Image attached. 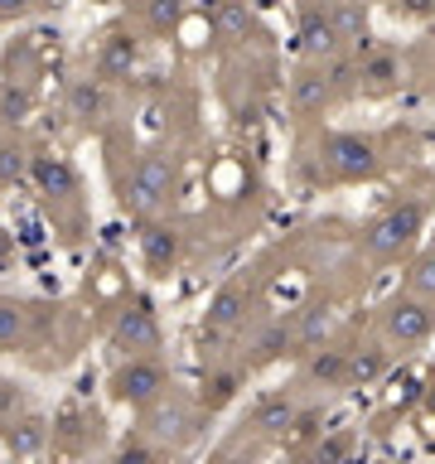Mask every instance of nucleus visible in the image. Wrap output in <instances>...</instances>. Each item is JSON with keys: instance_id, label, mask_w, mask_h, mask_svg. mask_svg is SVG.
Returning a JSON list of instances; mask_svg holds the SVG:
<instances>
[{"instance_id": "5701e85b", "label": "nucleus", "mask_w": 435, "mask_h": 464, "mask_svg": "<svg viewBox=\"0 0 435 464\" xmlns=\"http://www.w3.org/2000/svg\"><path fill=\"white\" fill-rule=\"evenodd\" d=\"M29 339V310L20 300L0 295V353H14Z\"/></svg>"}, {"instance_id": "c756f323", "label": "nucleus", "mask_w": 435, "mask_h": 464, "mask_svg": "<svg viewBox=\"0 0 435 464\" xmlns=\"http://www.w3.org/2000/svg\"><path fill=\"white\" fill-rule=\"evenodd\" d=\"M44 0H0V20H24V14H34Z\"/></svg>"}, {"instance_id": "7ed1b4c3", "label": "nucleus", "mask_w": 435, "mask_h": 464, "mask_svg": "<svg viewBox=\"0 0 435 464\" xmlns=\"http://www.w3.org/2000/svg\"><path fill=\"white\" fill-rule=\"evenodd\" d=\"M169 392V368L160 353H121V362L111 368L107 377V397L121 401V406H150L155 397Z\"/></svg>"}, {"instance_id": "f8f14e48", "label": "nucleus", "mask_w": 435, "mask_h": 464, "mask_svg": "<svg viewBox=\"0 0 435 464\" xmlns=\"http://www.w3.org/2000/svg\"><path fill=\"white\" fill-rule=\"evenodd\" d=\"M334 102V78L324 72V63H310L290 78V111L295 116H319Z\"/></svg>"}, {"instance_id": "a878e982", "label": "nucleus", "mask_w": 435, "mask_h": 464, "mask_svg": "<svg viewBox=\"0 0 435 464\" xmlns=\"http://www.w3.org/2000/svg\"><path fill=\"white\" fill-rule=\"evenodd\" d=\"M29 160L34 155H29L14 136H0V184H20L29 174Z\"/></svg>"}, {"instance_id": "4468645a", "label": "nucleus", "mask_w": 435, "mask_h": 464, "mask_svg": "<svg viewBox=\"0 0 435 464\" xmlns=\"http://www.w3.org/2000/svg\"><path fill=\"white\" fill-rule=\"evenodd\" d=\"M304 387H348V348H304Z\"/></svg>"}, {"instance_id": "2eb2a0df", "label": "nucleus", "mask_w": 435, "mask_h": 464, "mask_svg": "<svg viewBox=\"0 0 435 464\" xmlns=\"http://www.w3.org/2000/svg\"><path fill=\"white\" fill-rule=\"evenodd\" d=\"M140 261L150 266V276H169L179 266V232L165 223H145L140 232Z\"/></svg>"}, {"instance_id": "72a5a7b5", "label": "nucleus", "mask_w": 435, "mask_h": 464, "mask_svg": "<svg viewBox=\"0 0 435 464\" xmlns=\"http://www.w3.org/2000/svg\"><path fill=\"white\" fill-rule=\"evenodd\" d=\"M430 14H435V0H430Z\"/></svg>"}, {"instance_id": "0eeeda50", "label": "nucleus", "mask_w": 435, "mask_h": 464, "mask_svg": "<svg viewBox=\"0 0 435 464\" xmlns=\"http://www.w3.org/2000/svg\"><path fill=\"white\" fill-rule=\"evenodd\" d=\"M160 343H165V329H160V319L145 300H130L126 310H116V319H111L116 353H160Z\"/></svg>"}, {"instance_id": "9d476101", "label": "nucleus", "mask_w": 435, "mask_h": 464, "mask_svg": "<svg viewBox=\"0 0 435 464\" xmlns=\"http://www.w3.org/2000/svg\"><path fill=\"white\" fill-rule=\"evenodd\" d=\"M285 353H300V339H295V319H271V324H261L252 334V343H246V372L252 368H266V362L285 358Z\"/></svg>"}, {"instance_id": "473e14b6", "label": "nucleus", "mask_w": 435, "mask_h": 464, "mask_svg": "<svg viewBox=\"0 0 435 464\" xmlns=\"http://www.w3.org/2000/svg\"><path fill=\"white\" fill-rule=\"evenodd\" d=\"M121 5H126V10H140V5H145V0H121Z\"/></svg>"}, {"instance_id": "4be33fe9", "label": "nucleus", "mask_w": 435, "mask_h": 464, "mask_svg": "<svg viewBox=\"0 0 435 464\" xmlns=\"http://www.w3.org/2000/svg\"><path fill=\"white\" fill-rule=\"evenodd\" d=\"M329 324H334V314H329V304H324V300L300 304V310H295V339H300V353H304V348H314V343H324Z\"/></svg>"}, {"instance_id": "b1692460", "label": "nucleus", "mask_w": 435, "mask_h": 464, "mask_svg": "<svg viewBox=\"0 0 435 464\" xmlns=\"http://www.w3.org/2000/svg\"><path fill=\"white\" fill-rule=\"evenodd\" d=\"M213 34L218 39H246V29H252V10L242 5V0H218L213 14H208Z\"/></svg>"}, {"instance_id": "6ab92c4d", "label": "nucleus", "mask_w": 435, "mask_h": 464, "mask_svg": "<svg viewBox=\"0 0 435 464\" xmlns=\"http://www.w3.org/2000/svg\"><path fill=\"white\" fill-rule=\"evenodd\" d=\"M29 174L39 179V188L49 198H72L78 194V174H72L68 160H58V155H34L29 160Z\"/></svg>"}, {"instance_id": "39448f33", "label": "nucleus", "mask_w": 435, "mask_h": 464, "mask_svg": "<svg viewBox=\"0 0 435 464\" xmlns=\"http://www.w3.org/2000/svg\"><path fill=\"white\" fill-rule=\"evenodd\" d=\"M319 169H324V179H334V184H362L382 169V160H377V145L368 136L334 130V136H324V145H319Z\"/></svg>"}, {"instance_id": "a211bd4d", "label": "nucleus", "mask_w": 435, "mask_h": 464, "mask_svg": "<svg viewBox=\"0 0 435 464\" xmlns=\"http://www.w3.org/2000/svg\"><path fill=\"white\" fill-rule=\"evenodd\" d=\"M136 39L130 34H121V29H116V34H107L102 39V49H97V78H107V82H116V78H126L130 68H136Z\"/></svg>"}, {"instance_id": "c85d7f7f", "label": "nucleus", "mask_w": 435, "mask_h": 464, "mask_svg": "<svg viewBox=\"0 0 435 464\" xmlns=\"http://www.w3.org/2000/svg\"><path fill=\"white\" fill-rule=\"evenodd\" d=\"M24 411V392L14 387V382H0V420H10V416H20Z\"/></svg>"}, {"instance_id": "2f4dec72", "label": "nucleus", "mask_w": 435, "mask_h": 464, "mask_svg": "<svg viewBox=\"0 0 435 464\" xmlns=\"http://www.w3.org/2000/svg\"><path fill=\"white\" fill-rule=\"evenodd\" d=\"M150 455H155V445H140V440L136 445H130V440L121 445V459H150Z\"/></svg>"}, {"instance_id": "1a4fd4ad", "label": "nucleus", "mask_w": 435, "mask_h": 464, "mask_svg": "<svg viewBox=\"0 0 435 464\" xmlns=\"http://www.w3.org/2000/svg\"><path fill=\"white\" fill-rule=\"evenodd\" d=\"M300 49H304L310 63H329V58L343 49V34H339V24H334V14L324 5H304V14H300Z\"/></svg>"}, {"instance_id": "f257e3e1", "label": "nucleus", "mask_w": 435, "mask_h": 464, "mask_svg": "<svg viewBox=\"0 0 435 464\" xmlns=\"http://www.w3.org/2000/svg\"><path fill=\"white\" fill-rule=\"evenodd\" d=\"M420 232H426V203H420V198L387 203V208L362 227L358 252L368 261H401L420 242Z\"/></svg>"}, {"instance_id": "423d86ee", "label": "nucleus", "mask_w": 435, "mask_h": 464, "mask_svg": "<svg viewBox=\"0 0 435 464\" xmlns=\"http://www.w3.org/2000/svg\"><path fill=\"white\" fill-rule=\"evenodd\" d=\"M140 430L160 445H179L198 430V416L179 392H165V397H155L150 406H140Z\"/></svg>"}, {"instance_id": "412c9836", "label": "nucleus", "mask_w": 435, "mask_h": 464, "mask_svg": "<svg viewBox=\"0 0 435 464\" xmlns=\"http://www.w3.org/2000/svg\"><path fill=\"white\" fill-rule=\"evenodd\" d=\"M329 14L348 49H368V10H362V0H334Z\"/></svg>"}, {"instance_id": "f3484780", "label": "nucleus", "mask_w": 435, "mask_h": 464, "mask_svg": "<svg viewBox=\"0 0 435 464\" xmlns=\"http://www.w3.org/2000/svg\"><path fill=\"white\" fill-rule=\"evenodd\" d=\"M68 116L78 126H97L102 116H107V78H78L68 87Z\"/></svg>"}, {"instance_id": "ddd939ff", "label": "nucleus", "mask_w": 435, "mask_h": 464, "mask_svg": "<svg viewBox=\"0 0 435 464\" xmlns=\"http://www.w3.org/2000/svg\"><path fill=\"white\" fill-rule=\"evenodd\" d=\"M0 440H5V450L14 459H29V455H44V445H49V420L44 416H10V420H0Z\"/></svg>"}, {"instance_id": "20e7f679", "label": "nucleus", "mask_w": 435, "mask_h": 464, "mask_svg": "<svg viewBox=\"0 0 435 464\" xmlns=\"http://www.w3.org/2000/svg\"><path fill=\"white\" fill-rule=\"evenodd\" d=\"M435 334V300L420 290H401L382 304V343L387 348H420Z\"/></svg>"}, {"instance_id": "7c9ffc66", "label": "nucleus", "mask_w": 435, "mask_h": 464, "mask_svg": "<svg viewBox=\"0 0 435 464\" xmlns=\"http://www.w3.org/2000/svg\"><path fill=\"white\" fill-rule=\"evenodd\" d=\"M397 14H430V0H397Z\"/></svg>"}, {"instance_id": "aec40b11", "label": "nucleus", "mask_w": 435, "mask_h": 464, "mask_svg": "<svg viewBox=\"0 0 435 464\" xmlns=\"http://www.w3.org/2000/svg\"><path fill=\"white\" fill-rule=\"evenodd\" d=\"M34 116V87L24 78L0 82V126H24Z\"/></svg>"}, {"instance_id": "bb28decb", "label": "nucleus", "mask_w": 435, "mask_h": 464, "mask_svg": "<svg viewBox=\"0 0 435 464\" xmlns=\"http://www.w3.org/2000/svg\"><path fill=\"white\" fill-rule=\"evenodd\" d=\"M140 14H145V29H150V34H169V29L184 20V0H145Z\"/></svg>"}, {"instance_id": "6e6552de", "label": "nucleus", "mask_w": 435, "mask_h": 464, "mask_svg": "<svg viewBox=\"0 0 435 464\" xmlns=\"http://www.w3.org/2000/svg\"><path fill=\"white\" fill-rule=\"evenodd\" d=\"M353 87L362 97H392L401 87V58L392 49H362L358 68H353Z\"/></svg>"}, {"instance_id": "9b49d317", "label": "nucleus", "mask_w": 435, "mask_h": 464, "mask_svg": "<svg viewBox=\"0 0 435 464\" xmlns=\"http://www.w3.org/2000/svg\"><path fill=\"white\" fill-rule=\"evenodd\" d=\"M246 324V285L227 281L218 295L208 300V314H203V339H227Z\"/></svg>"}, {"instance_id": "393cba45", "label": "nucleus", "mask_w": 435, "mask_h": 464, "mask_svg": "<svg viewBox=\"0 0 435 464\" xmlns=\"http://www.w3.org/2000/svg\"><path fill=\"white\" fill-rule=\"evenodd\" d=\"M387 372V348H362V353H348V387H368Z\"/></svg>"}, {"instance_id": "dca6fc26", "label": "nucleus", "mask_w": 435, "mask_h": 464, "mask_svg": "<svg viewBox=\"0 0 435 464\" xmlns=\"http://www.w3.org/2000/svg\"><path fill=\"white\" fill-rule=\"evenodd\" d=\"M295 420H300V401L290 397V392H271V397H261L252 406V420H246V426L256 435H285Z\"/></svg>"}, {"instance_id": "f704fd0d", "label": "nucleus", "mask_w": 435, "mask_h": 464, "mask_svg": "<svg viewBox=\"0 0 435 464\" xmlns=\"http://www.w3.org/2000/svg\"><path fill=\"white\" fill-rule=\"evenodd\" d=\"M387 5H397V0H387Z\"/></svg>"}, {"instance_id": "cd10ccee", "label": "nucleus", "mask_w": 435, "mask_h": 464, "mask_svg": "<svg viewBox=\"0 0 435 464\" xmlns=\"http://www.w3.org/2000/svg\"><path fill=\"white\" fill-rule=\"evenodd\" d=\"M411 290H420V295L435 300V252H426V256L411 266Z\"/></svg>"}, {"instance_id": "f03ea898", "label": "nucleus", "mask_w": 435, "mask_h": 464, "mask_svg": "<svg viewBox=\"0 0 435 464\" xmlns=\"http://www.w3.org/2000/svg\"><path fill=\"white\" fill-rule=\"evenodd\" d=\"M174 184H179V165H174L169 150H145L126 174V188H121V203L130 213H160L165 203L174 198Z\"/></svg>"}]
</instances>
